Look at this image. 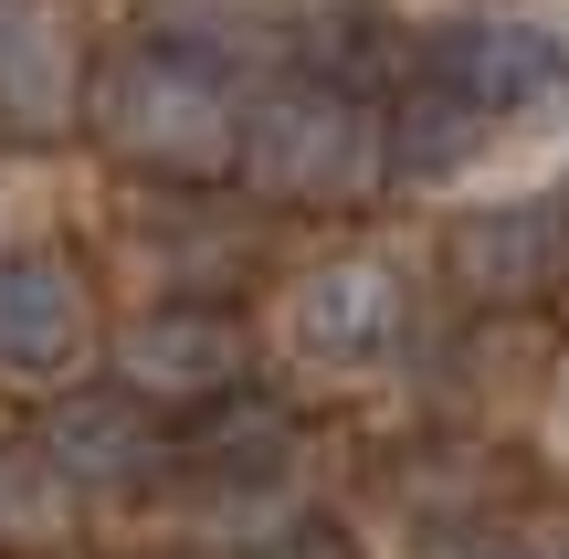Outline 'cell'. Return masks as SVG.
I'll return each instance as SVG.
<instances>
[{
	"instance_id": "obj_3",
	"label": "cell",
	"mask_w": 569,
	"mask_h": 559,
	"mask_svg": "<svg viewBox=\"0 0 569 559\" xmlns=\"http://www.w3.org/2000/svg\"><path fill=\"white\" fill-rule=\"evenodd\" d=\"M411 338V253L401 243H338L317 264H296V286L274 296V349L306 370H380Z\"/></svg>"
},
{
	"instance_id": "obj_7",
	"label": "cell",
	"mask_w": 569,
	"mask_h": 559,
	"mask_svg": "<svg viewBox=\"0 0 569 559\" xmlns=\"http://www.w3.org/2000/svg\"><path fill=\"white\" fill-rule=\"evenodd\" d=\"M96 21L84 0H0V127L11 138H74L96 106Z\"/></svg>"
},
{
	"instance_id": "obj_10",
	"label": "cell",
	"mask_w": 569,
	"mask_h": 559,
	"mask_svg": "<svg viewBox=\"0 0 569 559\" xmlns=\"http://www.w3.org/2000/svg\"><path fill=\"white\" fill-rule=\"evenodd\" d=\"M411 559H538V528L465 518V528H411Z\"/></svg>"
},
{
	"instance_id": "obj_4",
	"label": "cell",
	"mask_w": 569,
	"mask_h": 559,
	"mask_svg": "<svg viewBox=\"0 0 569 559\" xmlns=\"http://www.w3.org/2000/svg\"><path fill=\"white\" fill-rule=\"evenodd\" d=\"M96 286L63 243H0V391H84V370L106 359Z\"/></svg>"
},
{
	"instance_id": "obj_5",
	"label": "cell",
	"mask_w": 569,
	"mask_h": 559,
	"mask_svg": "<svg viewBox=\"0 0 569 559\" xmlns=\"http://www.w3.org/2000/svg\"><path fill=\"white\" fill-rule=\"evenodd\" d=\"M453 296H475L486 317H528L569 286V201L559 190H486L453 211L443 232Z\"/></svg>"
},
{
	"instance_id": "obj_1",
	"label": "cell",
	"mask_w": 569,
	"mask_h": 559,
	"mask_svg": "<svg viewBox=\"0 0 569 559\" xmlns=\"http://www.w3.org/2000/svg\"><path fill=\"white\" fill-rule=\"evenodd\" d=\"M253 96H264L253 63L222 53L211 32H138L96 63L84 138L138 190H222V180H243Z\"/></svg>"
},
{
	"instance_id": "obj_11",
	"label": "cell",
	"mask_w": 569,
	"mask_h": 559,
	"mask_svg": "<svg viewBox=\"0 0 569 559\" xmlns=\"http://www.w3.org/2000/svg\"><path fill=\"white\" fill-rule=\"evenodd\" d=\"M264 559H369V549H359V528H348V518H306V528H284Z\"/></svg>"
},
{
	"instance_id": "obj_6",
	"label": "cell",
	"mask_w": 569,
	"mask_h": 559,
	"mask_svg": "<svg viewBox=\"0 0 569 559\" xmlns=\"http://www.w3.org/2000/svg\"><path fill=\"white\" fill-rule=\"evenodd\" d=\"M106 380L148 412H201L253 380V328L232 307H138L106 338Z\"/></svg>"
},
{
	"instance_id": "obj_13",
	"label": "cell",
	"mask_w": 569,
	"mask_h": 559,
	"mask_svg": "<svg viewBox=\"0 0 569 559\" xmlns=\"http://www.w3.org/2000/svg\"><path fill=\"white\" fill-rule=\"evenodd\" d=\"M538 559H569V518H559V528H538Z\"/></svg>"
},
{
	"instance_id": "obj_12",
	"label": "cell",
	"mask_w": 569,
	"mask_h": 559,
	"mask_svg": "<svg viewBox=\"0 0 569 559\" xmlns=\"http://www.w3.org/2000/svg\"><path fill=\"white\" fill-rule=\"evenodd\" d=\"M538 455H549L559 476H569V359L549 370V391H538Z\"/></svg>"
},
{
	"instance_id": "obj_2",
	"label": "cell",
	"mask_w": 569,
	"mask_h": 559,
	"mask_svg": "<svg viewBox=\"0 0 569 559\" xmlns=\"http://www.w3.org/2000/svg\"><path fill=\"white\" fill-rule=\"evenodd\" d=\"M380 180H401L390 159V106L348 74H264L243 127V190L253 201H296V211H338L369 201Z\"/></svg>"
},
{
	"instance_id": "obj_8",
	"label": "cell",
	"mask_w": 569,
	"mask_h": 559,
	"mask_svg": "<svg viewBox=\"0 0 569 559\" xmlns=\"http://www.w3.org/2000/svg\"><path fill=\"white\" fill-rule=\"evenodd\" d=\"M32 443H42V465H53L74 497H127V486H159L169 465H180L169 412L127 401L117 380H106V391H63V401H42Z\"/></svg>"
},
{
	"instance_id": "obj_9",
	"label": "cell",
	"mask_w": 569,
	"mask_h": 559,
	"mask_svg": "<svg viewBox=\"0 0 569 559\" xmlns=\"http://www.w3.org/2000/svg\"><path fill=\"white\" fill-rule=\"evenodd\" d=\"M74 528V486L42 465L32 433H0V549H42Z\"/></svg>"
}]
</instances>
